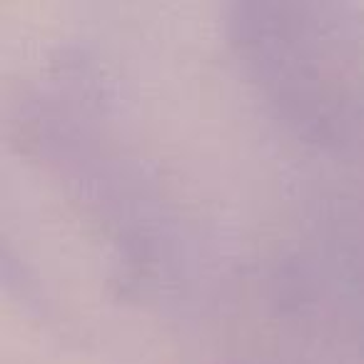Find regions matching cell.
Wrapping results in <instances>:
<instances>
[{
	"label": "cell",
	"instance_id": "1",
	"mask_svg": "<svg viewBox=\"0 0 364 364\" xmlns=\"http://www.w3.org/2000/svg\"><path fill=\"white\" fill-rule=\"evenodd\" d=\"M235 46L264 95L322 142L364 135V28L332 6H242Z\"/></svg>",
	"mask_w": 364,
	"mask_h": 364
}]
</instances>
